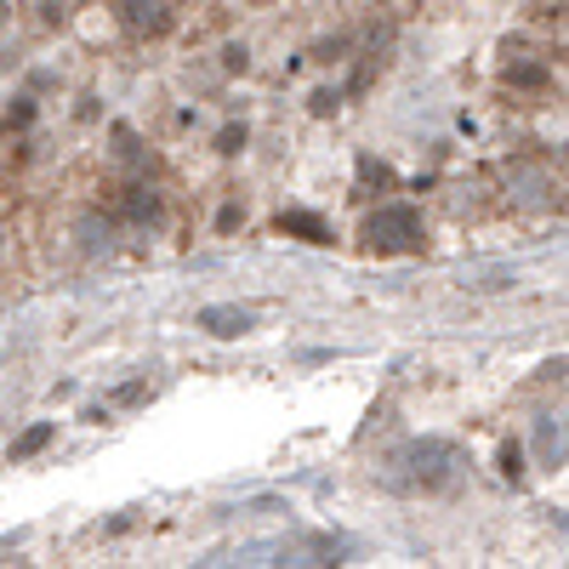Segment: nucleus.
Here are the masks:
<instances>
[{
    "mask_svg": "<svg viewBox=\"0 0 569 569\" xmlns=\"http://www.w3.org/2000/svg\"><path fill=\"white\" fill-rule=\"evenodd\" d=\"M29 120H34V98H18L12 103V126H29Z\"/></svg>",
    "mask_w": 569,
    "mask_h": 569,
    "instance_id": "6ab92c4d",
    "label": "nucleus"
},
{
    "mask_svg": "<svg viewBox=\"0 0 569 569\" xmlns=\"http://www.w3.org/2000/svg\"><path fill=\"white\" fill-rule=\"evenodd\" d=\"M507 80H512V86H541L547 69H541V63H507Z\"/></svg>",
    "mask_w": 569,
    "mask_h": 569,
    "instance_id": "2eb2a0df",
    "label": "nucleus"
},
{
    "mask_svg": "<svg viewBox=\"0 0 569 569\" xmlns=\"http://www.w3.org/2000/svg\"><path fill=\"white\" fill-rule=\"evenodd\" d=\"M222 69H228V74H246V69H251V52H246L240 40H233V46H222Z\"/></svg>",
    "mask_w": 569,
    "mask_h": 569,
    "instance_id": "dca6fc26",
    "label": "nucleus"
},
{
    "mask_svg": "<svg viewBox=\"0 0 569 569\" xmlns=\"http://www.w3.org/2000/svg\"><path fill=\"white\" fill-rule=\"evenodd\" d=\"M501 479H507V485H518V479H525V450H518L512 439L501 445Z\"/></svg>",
    "mask_w": 569,
    "mask_h": 569,
    "instance_id": "ddd939ff",
    "label": "nucleus"
},
{
    "mask_svg": "<svg viewBox=\"0 0 569 569\" xmlns=\"http://www.w3.org/2000/svg\"><path fill=\"white\" fill-rule=\"evenodd\" d=\"M149 393H154L149 382H126V388H114V405H142Z\"/></svg>",
    "mask_w": 569,
    "mask_h": 569,
    "instance_id": "f3484780",
    "label": "nucleus"
},
{
    "mask_svg": "<svg viewBox=\"0 0 569 569\" xmlns=\"http://www.w3.org/2000/svg\"><path fill=\"white\" fill-rule=\"evenodd\" d=\"M536 450H541L547 467H563V421L558 416H541L536 421Z\"/></svg>",
    "mask_w": 569,
    "mask_h": 569,
    "instance_id": "0eeeda50",
    "label": "nucleus"
},
{
    "mask_svg": "<svg viewBox=\"0 0 569 569\" xmlns=\"http://www.w3.org/2000/svg\"><path fill=\"white\" fill-rule=\"evenodd\" d=\"M58 439V421H34V427H23V433L12 439V461H29V456H40L46 445Z\"/></svg>",
    "mask_w": 569,
    "mask_h": 569,
    "instance_id": "423d86ee",
    "label": "nucleus"
},
{
    "mask_svg": "<svg viewBox=\"0 0 569 569\" xmlns=\"http://www.w3.org/2000/svg\"><path fill=\"white\" fill-rule=\"evenodd\" d=\"M109 137H114V154H120L126 166H137V160H142V142H137V131H131L126 120H114V126H109Z\"/></svg>",
    "mask_w": 569,
    "mask_h": 569,
    "instance_id": "1a4fd4ad",
    "label": "nucleus"
},
{
    "mask_svg": "<svg viewBox=\"0 0 569 569\" xmlns=\"http://www.w3.org/2000/svg\"><path fill=\"white\" fill-rule=\"evenodd\" d=\"M461 450L450 439H410L405 450L388 456V485L393 490H410V496H445L461 485Z\"/></svg>",
    "mask_w": 569,
    "mask_h": 569,
    "instance_id": "f257e3e1",
    "label": "nucleus"
},
{
    "mask_svg": "<svg viewBox=\"0 0 569 569\" xmlns=\"http://www.w3.org/2000/svg\"><path fill=\"white\" fill-rule=\"evenodd\" d=\"M200 330H211L217 342H240V337H251V330H257V313L240 308V302H211L200 313Z\"/></svg>",
    "mask_w": 569,
    "mask_h": 569,
    "instance_id": "7ed1b4c3",
    "label": "nucleus"
},
{
    "mask_svg": "<svg viewBox=\"0 0 569 569\" xmlns=\"http://www.w3.org/2000/svg\"><path fill=\"white\" fill-rule=\"evenodd\" d=\"M246 142H251L246 120H240V126H222V131H217V154H222V160H233V154H246Z\"/></svg>",
    "mask_w": 569,
    "mask_h": 569,
    "instance_id": "9d476101",
    "label": "nucleus"
},
{
    "mask_svg": "<svg viewBox=\"0 0 569 569\" xmlns=\"http://www.w3.org/2000/svg\"><path fill=\"white\" fill-rule=\"evenodd\" d=\"M240 222H246V206H222V211H217V233H233Z\"/></svg>",
    "mask_w": 569,
    "mask_h": 569,
    "instance_id": "a211bd4d",
    "label": "nucleus"
},
{
    "mask_svg": "<svg viewBox=\"0 0 569 569\" xmlns=\"http://www.w3.org/2000/svg\"><path fill=\"white\" fill-rule=\"evenodd\" d=\"M359 240H365L370 257H421L427 251V222L410 206H382V211L365 217Z\"/></svg>",
    "mask_w": 569,
    "mask_h": 569,
    "instance_id": "f03ea898",
    "label": "nucleus"
},
{
    "mask_svg": "<svg viewBox=\"0 0 569 569\" xmlns=\"http://www.w3.org/2000/svg\"><path fill=\"white\" fill-rule=\"evenodd\" d=\"M109 240H114V228H109V222H103V228L91 222V217L80 222V251H109Z\"/></svg>",
    "mask_w": 569,
    "mask_h": 569,
    "instance_id": "9b49d317",
    "label": "nucleus"
},
{
    "mask_svg": "<svg viewBox=\"0 0 569 569\" xmlns=\"http://www.w3.org/2000/svg\"><path fill=\"white\" fill-rule=\"evenodd\" d=\"M126 217L131 222H160V194L154 188H126Z\"/></svg>",
    "mask_w": 569,
    "mask_h": 569,
    "instance_id": "6e6552de",
    "label": "nucleus"
},
{
    "mask_svg": "<svg viewBox=\"0 0 569 569\" xmlns=\"http://www.w3.org/2000/svg\"><path fill=\"white\" fill-rule=\"evenodd\" d=\"M337 109H342V91H337V86H319L313 98H308V114H319V120L337 114Z\"/></svg>",
    "mask_w": 569,
    "mask_h": 569,
    "instance_id": "f8f14e48",
    "label": "nucleus"
},
{
    "mask_svg": "<svg viewBox=\"0 0 569 569\" xmlns=\"http://www.w3.org/2000/svg\"><path fill=\"white\" fill-rule=\"evenodd\" d=\"M120 23L131 29V34H166L171 29V7H166V0H126V7H120Z\"/></svg>",
    "mask_w": 569,
    "mask_h": 569,
    "instance_id": "20e7f679",
    "label": "nucleus"
},
{
    "mask_svg": "<svg viewBox=\"0 0 569 569\" xmlns=\"http://www.w3.org/2000/svg\"><path fill=\"white\" fill-rule=\"evenodd\" d=\"M359 182H376V188H388V182H393V171H388L382 160H370V154H359Z\"/></svg>",
    "mask_w": 569,
    "mask_h": 569,
    "instance_id": "4468645a",
    "label": "nucleus"
},
{
    "mask_svg": "<svg viewBox=\"0 0 569 569\" xmlns=\"http://www.w3.org/2000/svg\"><path fill=\"white\" fill-rule=\"evenodd\" d=\"M279 233H291V240H302V246H330V240H337L330 222L313 217V211H279Z\"/></svg>",
    "mask_w": 569,
    "mask_h": 569,
    "instance_id": "39448f33",
    "label": "nucleus"
}]
</instances>
